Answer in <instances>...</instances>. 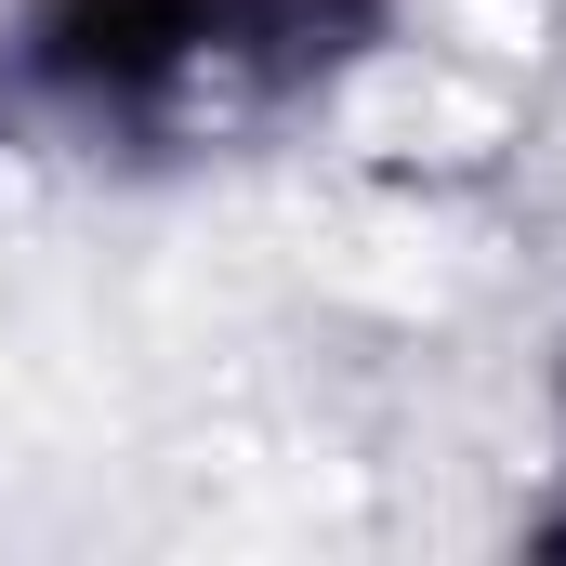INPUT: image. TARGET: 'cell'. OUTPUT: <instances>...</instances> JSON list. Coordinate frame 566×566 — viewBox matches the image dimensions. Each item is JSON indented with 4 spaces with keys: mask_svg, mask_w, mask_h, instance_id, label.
I'll list each match as a JSON object with an SVG mask.
<instances>
[{
    "mask_svg": "<svg viewBox=\"0 0 566 566\" xmlns=\"http://www.w3.org/2000/svg\"><path fill=\"white\" fill-rule=\"evenodd\" d=\"M382 40V0H27L13 106L119 158H198L316 106Z\"/></svg>",
    "mask_w": 566,
    "mask_h": 566,
    "instance_id": "1",
    "label": "cell"
},
{
    "mask_svg": "<svg viewBox=\"0 0 566 566\" xmlns=\"http://www.w3.org/2000/svg\"><path fill=\"white\" fill-rule=\"evenodd\" d=\"M541 541H554V554H566V501H554V514H541Z\"/></svg>",
    "mask_w": 566,
    "mask_h": 566,
    "instance_id": "2",
    "label": "cell"
}]
</instances>
